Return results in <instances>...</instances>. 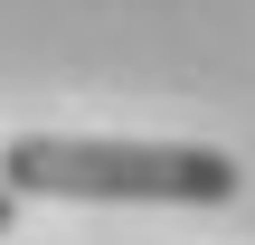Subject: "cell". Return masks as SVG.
<instances>
[{
    "instance_id": "1",
    "label": "cell",
    "mask_w": 255,
    "mask_h": 245,
    "mask_svg": "<svg viewBox=\"0 0 255 245\" xmlns=\"http://www.w3.org/2000/svg\"><path fill=\"white\" fill-rule=\"evenodd\" d=\"M237 161L208 142H85V132H19L0 151V189L19 198H151V208H218L237 198Z\"/></svg>"
}]
</instances>
